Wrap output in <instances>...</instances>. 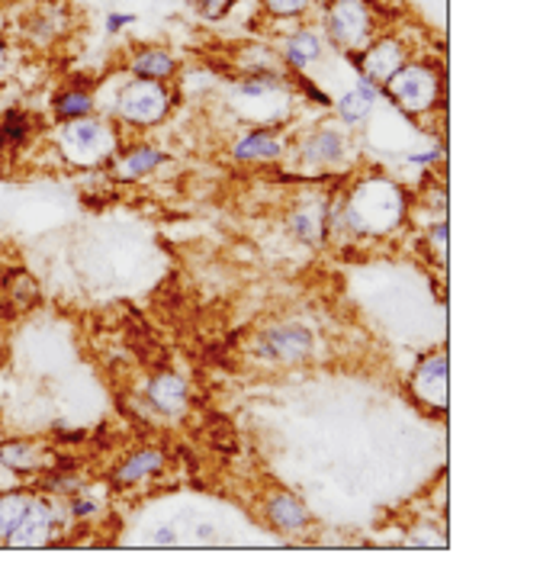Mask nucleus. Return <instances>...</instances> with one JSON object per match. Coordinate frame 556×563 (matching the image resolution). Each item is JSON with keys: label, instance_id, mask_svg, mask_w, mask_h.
<instances>
[{"label": "nucleus", "instance_id": "obj_1", "mask_svg": "<svg viewBox=\"0 0 556 563\" xmlns=\"http://www.w3.org/2000/svg\"><path fill=\"white\" fill-rule=\"evenodd\" d=\"M344 210H347L351 229L367 232V235H383V232L399 225L402 210H405V200H402V190L392 180L374 177V180H364L351 194Z\"/></svg>", "mask_w": 556, "mask_h": 563}, {"label": "nucleus", "instance_id": "obj_2", "mask_svg": "<svg viewBox=\"0 0 556 563\" xmlns=\"http://www.w3.org/2000/svg\"><path fill=\"white\" fill-rule=\"evenodd\" d=\"M58 148L68 162L81 165V168H93L100 162H107L116 152V132L110 123L93 120V117H81L71 120L62 135H58Z\"/></svg>", "mask_w": 556, "mask_h": 563}, {"label": "nucleus", "instance_id": "obj_3", "mask_svg": "<svg viewBox=\"0 0 556 563\" xmlns=\"http://www.w3.org/2000/svg\"><path fill=\"white\" fill-rule=\"evenodd\" d=\"M116 110L120 117L132 123V126H155L168 117L171 110V97L168 90L162 87V81H145V78H135L120 90L116 97Z\"/></svg>", "mask_w": 556, "mask_h": 563}, {"label": "nucleus", "instance_id": "obj_4", "mask_svg": "<svg viewBox=\"0 0 556 563\" xmlns=\"http://www.w3.org/2000/svg\"><path fill=\"white\" fill-rule=\"evenodd\" d=\"M383 87L396 100V107H402L405 113H425L437 103L441 81L437 71L429 65H402Z\"/></svg>", "mask_w": 556, "mask_h": 563}, {"label": "nucleus", "instance_id": "obj_5", "mask_svg": "<svg viewBox=\"0 0 556 563\" xmlns=\"http://www.w3.org/2000/svg\"><path fill=\"white\" fill-rule=\"evenodd\" d=\"M370 33H374V20L364 0H335L329 7V36L335 45L347 52H360L370 43Z\"/></svg>", "mask_w": 556, "mask_h": 563}, {"label": "nucleus", "instance_id": "obj_6", "mask_svg": "<svg viewBox=\"0 0 556 563\" xmlns=\"http://www.w3.org/2000/svg\"><path fill=\"white\" fill-rule=\"evenodd\" d=\"M52 525H55L52 506L43 503V499H30L23 519L13 528V534L7 538V544H13V548H43L45 541L52 538Z\"/></svg>", "mask_w": 556, "mask_h": 563}, {"label": "nucleus", "instance_id": "obj_7", "mask_svg": "<svg viewBox=\"0 0 556 563\" xmlns=\"http://www.w3.org/2000/svg\"><path fill=\"white\" fill-rule=\"evenodd\" d=\"M402 65H405V48L396 40H380L360 55V75L370 78L377 87L386 85Z\"/></svg>", "mask_w": 556, "mask_h": 563}, {"label": "nucleus", "instance_id": "obj_8", "mask_svg": "<svg viewBox=\"0 0 556 563\" xmlns=\"http://www.w3.org/2000/svg\"><path fill=\"white\" fill-rule=\"evenodd\" d=\"M264 351L277 361H302L312 351V332L305 325H280L267 332Z\"/></svg>", "mask_w": 556, "mask_h": 563}, {"label": "nucleus", "instance_id": "obj_9", "mask_svg": "<svg viewBox=\"0 0 556 563\" xmlns=\"http://www.w3.org/2000/svg\"><path fill=\"white\" fill-rule=\"evenodd\" d=\"M415 393L431 402L434 409H444L447 406V357L444 354H434L429 357L419 374H415Z\"/></svg>", "mask_w": 556, "mask_h": 563}, {"label": "nucleus", "instance_id": "obj_10", "mask_svg": "<svg viewBox=\"0 0 556 563\" xmlns=\"http://www.w3.org/2000/svg\"><path fill=\"white\" fill-rule=\"evenodd\" d=\"M377 97H380V87L374 85L370 78L360 75V78H357V87L347 90L342 100H338V117H342L344 123H364V120L370 117Z\"/></svg>", "mask_w": 556, "mask_h": 563}, {"label": "nucleus", "instance_id": "obj_11", "mask_svg": "<svg viewBox=\"0 0 556 563\" xmlns=\"http://www.w3.org/2000/svg\"><path fill=\"white\" fill-rule=\"evenodd\" d=\"M148 399H152L155 409H162L168 416H177L187 406V384L177 374H158L152 380V387H148Z\"/></svg>", "mask_w": 556, "mask_h": 563}, {"label": "nucleus", "instance_id": "obj_12", "mask_svg": "<svg viewBox=\"0 0 556 563\" xmlns=\"http://www.w3.org/2000/svg\"><path fill=\"white\" fill-rule=\"evenodd\" d=\"M302 155L312 165H338L344 158V135L338 130L312 132L305 148H302Z\"/></svg>", "mask_w": 556, "mask_h": 563}, {"label": "nucleus", "instance_id": "obj_13", "mask_svg": "<svg viewBox=\"0 0 556 563\" xmlns=\"http://www.w3.org/2000/svg\"><path fill=\"white\" fill-rule=\"evenodd\" d=\"M267 516H270V521H274V528H280V531H287V534H293V531H300V528L309 525V512H305V506H302L297 496H287V493H280V496H274V499H270Z\"/></svg>", "mask_w": 556, "mask_h": 563}, {"label": "nucleus", "instance_id": "obj_14", "mask_svg": "<svg viewBox=\"0 0 556 563\" xmlns=\"http://www.w3.org/2000/svg\"><path fill=\"white\" fill-rule=\"evenodd\" d=\"M174 68H177V62L162 48H145L132 58V75L145 78V81H165V78H171Z\"/></svg>", "mask_w": 556, "mask_h": 563}, {"label": "nucleus", "instance_id": "obj_15", "mask_svg": "<svg viewBox=\"0 0 556 563\" xmlns=\"http://www.w3.org/2000/svg\"><path fill=\"white\" fill-rule=\"evenodd\" d=\"M283 58H287L293 68H309V65H315V62L322 58V40H319V33H312V30L293 33V36L283 43Z\"/></svg>", "mask_w": 556, "mask_h": 563}, {"label": "nucleus", "instance_id": "obj_16", "mask_svg": "<svg viewBox=\"0 0 556 563\" xmlns=\"http://www.w3.org/2000/svg\"><path fill=\"white\" fill-rule=\"evenodd\" d=\"M280 142L270 135V132H252V135H245L238 145H235V158H242V162H255V158H280Z\"/></svg>", "mask_w": 556, "mask_h": 563}, {"label": "nucleus", "instance_id": "obj_17", "mask_svg": "<svg viewBox=\"0 0 556 563\" xmlns=\"http://www.w3.org/2000/svg\"><path fill=\"white\" fill-rule=\"evenodd\" d=\"M162 464H165V457L158 451H138L120 467V483H138V479L152 477L162 471Z\"/></svg>", "mask_w": 556, "mask_h": 563}, {"label": "nucleus", "instance_id": "obj_18", "mask_svg": "<svg viewBox=\"0 0 556 563\" xmlns=\"http://www.w3.org/2000/svg\"><path fill=\"white\" fill-rule=\"evenodd\" d=\"M30 499H33V496H26V493H3V496H0V538H3V541H7V538L13 534V528L20 525L26 506H30Z\"/></svg>", "mask_w": 556, "mask_h": 563}, {"label": "nucleus", "instance_id": "obj_19", "mask_svg": "<svg viewBox=\"0 0 556 563\" xmlns=\"http://www.w3.org/2000/svg\"><path fill=\"white\" fill-rule=\"evenodd\" d=\"M93 113V100L87 90H68L55 100V117L58 120H81V117H90Z\"/></svg>", "mask_w": 556, "mask_h": 563}, {"label": "nucleus", "instance_id": "obj_20", "mask_svg": "<svg viewBox=\"0 0 556 563\" xmlns=\"http://www.w3.org/2000/svg\"><path fill=\"white\" fill-rule=\"evenodd\" d=\"M162 162H165V152H158V148H135V152L123 155L120 172L126 174V177H142V174L155 172Z\"/></svg>", "mask_w": 556, "mask_h": 563}, {"label": "nucleus", "instance_id": "obj_21", "mask_svg": "<svg viewBox=\"0 0 556 563\" xmlns=\"http://www.w3.org/2000/svg\"><path fill=\"white\" fill-rule=\"evenodd\" d=\"M283 78L280 75H274V71H257L252 78H245L242 85H238V93H245V97H267V93H280L283 90Z\"/></svg>", "mask_w": 556, "mask_h": 563}, {"label": "nucleus", "instance_id": "obj_22", "mask_svg": "<svg viewBox=\"0 0 556 563\" xmlns=\"http://www.w3.org/2000/svg\"><path fill=\"white\" fill-rule=\"evenodd\" d=\"M290 229L300 235L302 242H319V239H322V232H325L322 217H319L315 210H297L293 219H290Z\"/></svg>", "mask_w": 556, "mask_h": 563}, {"label": "nucleus", "instance_id": "obj_23", "mask_svg": "<svg viewBox=\"0 0 556 563\" xmlns=\"http://www.w3.org/2000/svg\"><path fill=\"white\" fill-rule=\"evenodd\" d=\"M0 461H3L7 467L30 471V467H36V448L26 444V441H20V444H3V448H0Z\"/></svg>", "mask_w": 556, "mask_h": 563}, {"label": "nucleus", "instance_id": "obj_24", "mask_svg": "<svg viewBox=\"0 0 556 563\" xmlns=\"http://www.w3.org/2000/svg\"><path fill=\"white\" fill-rule=\"evenodd\" d=\"M264 7L274 16H300L302 10L309 7V0H264Z\"/></svg>", "mask_w": 556, "mask_h": 563}, {"label": "nucleus", "instance_id": "obj_25", "mask_svg": "<svg viewBox=\"0 0 556 563\" xmlns=\"http://www.w3.org/2000/svg\"><path fill=\"white\" fill-rule=\"evenodd\" d=\"M197 3H200V13H203L207 20H219V16H225V13L232 10L235 0H197Z\"/></svg>", "mask_w": 556, "mask_h": 563}, {"label": "nucleus", "instance_id": "obj_26", "mask_svg": "<svg viewBox=\"0 0 556 563\" xmlns=\"http://www.w3.org/2000/svg\"><path fill=\"white\" fill-rule=\"evenodd\" d=\"M431 242H434V252L441 255V261L447 258V225L441 222L437 229H434V235H431Z\"/></svg>", "mask_w": 556, "mask_h": 563}, {"label": "nucleus", "instance_id": "obj_27", "mask_svg": "<svg viewBox=\"0 0 556 563\" xmlns=\"http://www.w3.org/2000/svg\"><path fill=\"white\" fill-rule=\"evenodd\" d=\"M129 23H135L132 13H110V16H107V30H110V33H120Z\"/></svg>", "mask_w": 556, "mask_h": 563}, {"label": "nucleus", "instance_id": "obj_28", "mask_svg": "<svg viewBox=\"0 0 556 563\" xmlns=\"http://www.w3.org/2000/svg\"><path fill=\"white\" fill-rule=\"evenodd\" d=\"M152 538H155V544H177V531L174 528H158Z\"/></svg>", "mask_w": 556, "mask_h": 563}, {"label": "nucleus", "instance_id": "obj_29", "mask_svg": "<svg viewBox=\"0 0 556 563\" xmlns=\"http://www.w3.org/2000/svg\"><path fill=\"white\" fill-rule=\"evenodd\" d=\"M71 512H75L78 519H85V516H90V512H97V506H93L90 499H78V503L71 506Z\"/></svg>", "mask_w": 556, "mask_h": 563}, {"label": "nucleus", "instance_id": "obj_30", "mask_svg": "<svg viewBox=\"0 0 556 563\" xmlns=\"http://www.w3.org/2000/svg\"><path fill=\"white\" fill-rule=\"evenodd\" d=\"M0 71H3V52H0Z\"/></svg>", "mask_w": 556, "mask_h": 563}]
</instances>
